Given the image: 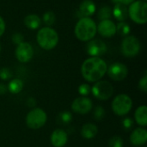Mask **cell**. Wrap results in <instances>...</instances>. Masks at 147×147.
<instances>
[{"label":"cell","mask_w":147,"mask_h":147,"mask_svg":"<svg viewBox=\"0 0 147 147\" xmlns=\"http://www.w3.org/2000/svg\"><path fill=\"white\" fill-rule=\"evenodd\" d=\"M108 65L101 57H89L81 66L83 78L88 82H96L100 81L107 73Z\"/></svg>","instance_id":"cell-1"},{"label":"cell","mask_w":147,"mask_h":147,"mask_svg":"<svg viewBox=\"0 0 147 147\" xmlns=\"http://www.w3.org/2000/svg\"><path fill=\"white\" fill-rule=\"evenodd\" d=\"M96 32V23L90 17H81L77 22L74 29L76 37L81 42H89L92 40Z\"/></svg>","instance_id":"cell-2"},{"label":"cell","mask_w":147,"mask_h":147,"mask_svg":"<svg viewBox=\"0 0 147 147\" xmlns=\"http://www.w3.org/2000/svg\"><path fill=\"white\" fill-rule=\"evenodd\" d=\"M59 34L52 27H43L40 29L36 35V41L39 46L45 50L53 49L59 43Z\"/></svg>","instance_id":"cell-3"},{"label":"cell","mask_w":147,"mask_h":147,"mask_svg":"<svg viewBox=\"0 0 147 147\" xmlns=\"http://www.w3.org/2000/svg\"><path fill=\"white\" fill-rule=\"evenodd\" d=\"M128 16L138 24L147 22V3L144 0H135L127 8Z\"/></svg>","instance_id":"cell-4"},{"label":"cell","mask_w":147,"mask_h":147,"mask_svg":"<svg viewBox=\"0 0 147 147\" xmlns=\"http://www.w3.org/2000/svg\"><path fill=\"white\" fill-rule=\"evenodd\" d=\"M111 107L117 116H126L133 108V100L126 94H118L113 99Z\"/></svg>","instance_id":"cell-5"},{"label":"cell","mask_w":147,"mask_h":147,"mask_svg":"<svg viewBox=\"0 0 147 147\" xmlns=\"http://www.w3.org/2000/svg\"><path fill=\"white\" fill-rule=\"evenodd\" d=\"M47 120V113L40 107L30 110L26 116V125L28 128L37 130L45 126Z\"/></svg>","instance_id":"cell-6"},{"label":"cell","mask_w":147,"mask_h":147,"mask_svg":"<svg viewBox=\"0 0 147 147\" xmlns=\"http://www.w3.org/2000/svg\"><path fill=\"white\" fill-rule=\"evenodd\" d=\"M114 87L108 81H98L91 87L90 93L99 101H108L114 94Z\"/></svg>","instance_id":"cell-7"},{"label":"cell","mask_w":147,"mask_h":147,"mask_svg":"<svg viewBox=\"0 0 147 147\" xmlns=\"http://www.w3.org/2000/svg\"><path fill=\"white\" fill-rule=\"evenodd\" d=\"M140 42L134 36H126L121 45V53L124 56L127 58L135 57L140 51Z\"/></svg>","instance_id":"cell-8"},{"label":"cell","mask_w":147,"mask_h":147,"mask_svg":"<svg viewBox=\"0 0 147 147\" xmlns=\"http://www.w3.org/2000/svg\"><path fill=\"white\" fill-rule=\"evenodd\" d=\"M107 73L111 80L115 81H121L127 77L128 68L124 63L115 62L108 68Z\"/></svg>","instance_id":"cell-9"},{"label":"cell","mask_w":147,"mask_h":147,"mask_svg":"<svg viewBox=\"0 0 147 147\" xmlns=\"http://www.w3.org/2000/svg\"><path fill=\"white\" fill-rule=\"evenodd\" d=\"M15 56L18 62L22 63L28 62L34 56V49L28 42H23L16 46L15 49Z\"/></svg>","instance_id":"cell-10"},{"label":"cell","mask_w":147,"mask_h":147,"mask_svg":"<svg viewBox=\"0 0 147 147\" xmlns=\"http://www.w3.org/2000/svg\"><path fill=\"white\" fill-rule=\"evenodd\" d=\"M71 107L72 112H74L75 113L84 115L89 113L92 110L93 102L88 97L79 96L72 101Z\"/></svg>","instance_id":"cell-11"},{"label":"cell","mask_w":147,"mask_h":147,"mask_svg":"<svg viewBox=\"0 0 147 147\" xmlns=\"http://www.w3.org/2000/svg\"><path fill=\"white\" fill-rule=\"evenodd\" d=\"M86 51L90 57H100L107 52V45L100 39H92L88 42Z\"/></svg>","instance_id":"cell-12"},{"label":"cell","mask_w":147,"mask_h":147,"mask_svg":"<svg viewBox=\"0 0 147 147\" xmlns=\"http://www.w3.org/2000/svg\"><path fill=\"white\" fill-rule=\"evenodd\" d=\"M96 29L102 37L109 38L116 34V24L111 19L102 20L96 24Z\"/></svg>","instance_id":"cell-13"},{"label":"cell","mask_w":147,"mask_h":147,"mask_svg":"<svg viewBox=\"0 0 147 147\" xmlns=\"http://www.w3.org/2000/svg\"><path fill=\"white\" fill-rule=\"evenodd\" d=\"M130 143L136 147L146 146L147 142V130L145 127H137L130 134Z\"/></svg>","instance_id":"cell-14"},{"label":"cell","mask_w":147,"mask_h":147,"mask_svg":"<svg viewBox=\"0 0 147 147\" xmlns=\"http://www.w3.org/2000/svg\"><path fill=\"white\" fill-rule=\"evenodd\" d=\"M67 141L68 134L64 129L61 128L55 129L50 136V142L53 147H64Z\"/></svg>","instance_id":"cell-15"},{"label":"cell","mask_w":147,"mask_h":147,"mask_svg":"<svg viewBox=\"0 0 147 147\" xmlns=\"http://www.w3.org/2000/svg\"><path fill=\"white\" fill-rule=\"evenodd\" d=\"M78 11L81 17H90L96 11V5L92 0H84L78 7Z\"/></svg>","instance_id":"cell-16"},{"label":"cell","mask_w":147,"mask_h":147,"mask_svg":"<svg viewBox=\"0 0 147 147\" xmlns=\"http://www.w3.org/2000/svg\"><path fill=\"white\" fill-rule=\"evenodd\" d=\"M112 15L119 22H125V20L128 16V11H127V5L121 3H115L112 10Z\"/></svg>","instance_id":"cell-17"},{"label":"cell","mask_w":147,"mask_h":147,"mask_svg":"<svg viewBox=\"0 0 147 147\" xmlns=\"http://www.w3.org/2000/svg\"><path fill=\"white\" fill-rule=\"evenodd\" d=\"M134 120L140 127L146 128L147 126V107L146 105L140 106L135 110Z\"/></svg>","instance_id":"cell-18"},{"label":"cell","mask_w":147,"mask_h":147,"mask_svg":"<svg viewBox=\"0 0 147 147\" xmlns=\"http://www.w3.org/2000/svg\"><path fill=\"white\" fill-rule=\"evenodd\" d=\"M98 133V127L96 124L86 123L81 128V135L85 139H92Z\"/></svg>","instance_id":"cell-19"},{"label":"cell","mask_w":147,"mask_h":147,"mask_svg":"<svg viewBox=\"0 0 147 147\" xmlns=\"http://www.w3.org/2000/svg\"><path fill=\"white\" fill-rule=\"evenodd\" d=\"M24 24L25 26L32 30L37 29L40 28L41 24V19L38 15L35 14H29L25 16L24 18Z\"/></svg>","instance_id":"cell-20"},{"label":"cell","mask_w":147,"mask_h":147,"mask_svg":"<svg viewBox=\"0 0 147 147\" xmlns=\"http://www.w3.org/2000/svg\"><path fill=\"white\" fill-rule=\"evenodd\" d=\"M24 83L23 81L19 78H13L9 81V82L7 85V89L10 94H17L22 92L23 89Z\"/></svg>","instance_id":"cell-21"},{"label":"cell","mask_w":147,"mask_h":147,"mask_svg":"<svg viewBox=\"0 0 147 147\" xmlns=\"http://www.w3.org/2000/svg\"><path fill=\"white\" fill-rule=\"evenodd\" d=\"M72 120V113L70 111H62L57 116V122L61 126H66Z\"/></svg>","instance_id":"cell-22"},{"label":"cell","mask_w":147,"mask_h":147,"mask_svg":"<svg viewBox=\"0 0 147 147\" xmlns=\"http://www.w3.org/2000/svg\"><path fill=\"white\" fill-rule=\"evenodd\" d=\"M97 16L101 21L106 20V19H110V17L112 16V9L109 6L102 5L100 7Z\"/></svg>","instance_id":"cell-23"},{"label":"cell","mask_w":147,"mask_h":147,"mask_svg":"<svg viewBox=\"0 0 147 147\" xmlns=\"http://www.w3.org/2000/svg\"><path fill=\"white\" fill-rule=\"evenodd\" d=\"M131 31L130 25L126 22H119V23L116 25V33L122 36H127Z\"/></svg>","instance_id":"cell-24"},{"label":"cell","mask_w":147,"mask_h":147,"mask_svg":"<svg viewBox=\"0 0 147 147\" xmlns=\"http://www.w3.org/2000/svg\"><path fill=\"white\" fill-rule=\"evenodd\" d=\"M55 19H56V16L53 11H47L43 14V16H42V20L44 23L47 25V27H51L54 23Z\"/></svg>","instance_id":"cell-25"},{"label":"cell","mask_w":147,"mask_h":147,"mask_svg":"<svg viewBox=\"0 0 147 147\" xmlns=\"http://www.w3.org/2000/svg\"><path fill=\"white\" fill-rule=\"evenodd\" d=\"M105 115H106V111L102 106H96L95 107L94 112H93V117L95 120L101 121L104 119Z\"/></svg>","instance_id":"cell-26"},{"label":"cell","mask_w":147,"mask_h":147,"mask_svg":"<svg viewBox=\"0 0 147 147\" xmlns=\"http://www.w3.org/2000/svg\"><path fill=\"white\" fill-rule=\"evenodd\" d=\"M124 141L120 136H114L109 141V147H123Z\"/></svg>","instance_id":"cell-27"},{"label":"cell","mask_w":147,"mask_h":147,"mask_svg":"<svg viewBox=\"0 0 147 147\" xmlns=\"http://www.w3.org/2000/svg\"><path fill=\"white\" fill-rule=\"evenodd\" d=\"M13 77V74L11 72V70L9 68H2L0 69V79L2 81H8V80H11Z\"/></svg>","instance_id":"cell-28"},{"label":"cell","mask_w":147,"mask_h":147,"mask_svg":"<svg viewBox=\"0 0 147 147\" xmlns=\"http://www.w3.org/2000/svg\"><path fill=\"white\" fill-rule=\"evenodd\" d=\"M90 91H91V87L87 83H82L78 87V93L81 96L87 97L90 94Z\"/></svg>","instance_id":"cell-29"},{"label":"cell","mask_w":147,"mask_h":147,"mask_svg":"<svg viewBox=\"0 0 147 147\" xmlns=\"http://www.w3.org/2000/svg\"><path fill=\"white\" fill-rule=\"evenodd\" d=\"M139 89L143 92L144 94L147 93V74L146 72L145 73V75L142 76V78L139 81V85H138Z\"/></svg>","instance_id":"cell-30"},{"label":"cell","mask_w":147,"mask_h":147,"mask_svg":"<svg viewBox=\"0 0 147 147\" xmlns=\"http://www.w3.org/2000/svg\"><path fill=\"white\" fill-rule=\"evenodd\" d=\"M11 40H12V42L14 44H16V46L19 45L20 43L23 42H24V36L22 33L20 32H16L12 35V37H11Z\"/></svg>","instance_id":"cell-31"},{"label":"cell","mask_w":147,"mask_h":147,"mask_svg":"<svg viewBox=\"0 0 147 147\" xmlns=\"http://www.w3.org/2000/svg\"><path fill=\"white\" fill-rule=\"evenodd\" d=\"M134 125V120L131 118V117H126L124 118V120H122V126H123V128L127 131H129L133 128Z\"/></svg>","instance_id":"cell-32"},{"label":"cell","mask_w":147,"mask_h":147,"mask_svg":"<svg viewBox=\"0 0 147 147\" xmlns=\"http://www.w3.org/2000/svg\"><path fill=\"white\" fill-rule=\"evenodd\" d=\"M5 29H6V24L5 22L3 20V18L0 16V37L3 35V33L5 32Z\"/></svg>","instance_id":"cell-33"},{"label":"cell","mask_w":147,"mask_h":147,"mask_svg":"<svg viewBox=\"0 0 147 147\" xmlns=\"http://www.w3.org/2000/svg\"><path fill=\"white\" fill-rule=\"evenodd\" d=\"M26 104H27V106H28V107H35V105H36V101H35V99H34V98H33V97H29V98L27 100Z\"/></svg>","instance_id":"cell-34"},{"label":"cell","mask_w":147,"mask_h":147,"mask_svg":"<svg viewBox=\"0 0 147 147\" xmlns=\"http://www.w3.org/2000/svg\"><path fill=\"white\" fill-rule=\"evenodd\" d=\"M7 92H8L7 85H5V84H3V83H1V82H0V95L5 94Z\"/></svg>","instance_id":"cell-35"},{"label":"cell","mask_w":147,"mask_h":147,"mask_svg":"<svg viewBox=\"0 0 147 147\" xmlns=\"http://www.w3.org/2000/svg\"><path fill=\"white\" fill-rule=\"evenodd\" d=\"M135 0H118V3H123L125 5H129L131 4L132 3H134Z\"/></svg>","instance_id":"cell-36"},{"label":"cell","mask_w":147,"mask_h":147,"mask_svg":"<svg viewBox=\"0 0 147 147\" xmlns=\"http://www.w3.org/2000/svg\"><path fill=\"white\" fill-rule=\"evenodd\" d=\"M1 50H2V46H1V43H0V53H1Z\"/></svg>","instance_id":"cell-37"},{"label":"cell","mask_w":147,"mask_h":147,"mask_svg":"<svg viewBox=\"0 0 147 147\" xmlns=\"http://www.w3.org/2000/svg\"><path fill=\"white\" fill-rule=\"evenodd\" d=\"M143 147H146V146H143Z\"/></svg>","instance_id":"cell-38"},{"label":"cell","mask_w":147,"mask_h":147,"mask_svg":"<svg viewBox=\"0 0 147 147\" xmlns=\"http://www.w3.org/2000/svg\"><path fill=\"white\" fill-rule=\"evenodd\" d=\"M144 1H146V0H144Z\"/></svg>","instance_id":"cell-39"}]
</instances>
